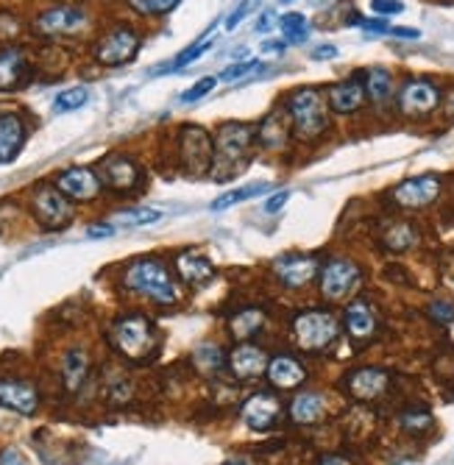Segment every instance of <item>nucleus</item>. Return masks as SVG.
Listing matches in <instances>:
<instances>
[{
	"label": "nucleus",
	"mask_w": 454,
	"mask_h": 465,
	"mask_svg": "<svg viewBox=\"0 0 454 465\" xmlns=\"http://www.w3.org/2000/svg\"><path fill=\"white\" fill-rule=\"evenodd\" d=\"M257 139V129L248 123H223L215 131V159H212V176L218 182L232 179L248 162V154Z\"/></svg>",
	"instance_id": "nucleus-1"
},
{
	"label": "nucleus",
	"mask_w": 454,
	"mask_h": 465,
	"mask_svg": "<svg viewBox=\"0 0 454 465\" xmlns=\"http://www.w3.org/2000/svg\"><path fill=\"white\" fill-rule=\"evenodd\" d=\"M123 284L134 293L151 299L154 304H162V307H170L179 301V290H176V282L170 276V271L165 268V263L159 259H134V263L126 268L123 273Z\"/></svg>",
	"instance_id": "nucleus-2"
},
{
	"label": "nucleus",
	"mask_w": 454,
	"mask_h": 465,
	"mask_svg": "<svg viewBox=\"0 0 454 465\" xmlns=\"http://www.w3.org/2000/svg\"><path fill=\"white\" fill-rule=\"evenodd\" d=\"M288 114L298 139H318L329 129V114H326V101L316 90V86H298L288 95Z\"/></svg>",
	"instance_id": "nucleus-3"
},
{
	"label": "nucleus",
	"mask_w": 454,
	"mask_h": 465,
	"mask_svg": "<svg viewBox=\"0 0 454 465\" xmlns=\"http://www.w3.org/2000/svg\"><path fill=\"white\" fill-rule=\"evenodd\" d=\"M111 345H115L123 357H129L134 362H146L156 354L159 337H156V329L148 317L126 315L111 326Z\"/></svg>",
	"instance_id": "nucleus-4"
},
{
	"label": "nucleus",
	"mask_w": 454,
	"mask_h": 465,
	"mask_svg": "<svg viewBox=\"0 0 454 465\" xmlns=\"http://www.w3.org/2000/svg\"><path fill=\"white\" fill-rule=\"evenodd\" d=\"M337 335L340 321L326 309H304L293 317V337L304 352H326Z\"/></svg>",
	"instance_id": "nucleus-5"
},
{
	"label": "nucleus",
	"mask_w": 454,
	"mask_h": 465,
	"mask_svg": "<svg viewBox=\"0 0 454 465\" xmlns=\"http://www.w3.org/2000/svg\"><path fill=\"white\" fill-rule=\"evenodd\" d=\"M443 103V93L441 86L430 78H421V76H413L407 78L399 93H396V109L399 114L410 121H421V118H430V114Z\"/></svg>",
	"instance_id": "nucleus-6"
},
{
	"label": "nucleus",
	"mask_w": 454,
	"mask_h": 465,
	"mask_svg": "<svg viewBox=\"0 0 454 465\" xmlns=\"http://www.w3.org/2000/svg\"><path fill=\"white\" fill-rule=\"evenodd\" d=\"M179 159L187 176H204L212 170L215 159V139L201 126H184L179 131Z\"/></svg>",
	"instance_id": "nucleus-7"
},
{
	"label": "nucleus",
	"mask_w": 454,
	"mask_h": 465,
	"mask_svg": "<svg viewBox=\"0 0 454 465\" xmlns=\"http://www.w3.org/2000/svg\"><path fill=\"white\" fill-rule=\"evenodd\" d=\"M321 296L332 304L346 301L362 282V271L354 259L346 256H332L326 259V265L321 268Z\"/></svg>",
	"instance_id": "nucleus-8"
},
{
	"label": "nucleus",
	"mask_w": 454,
	"mask_h": 465,
	"mask_svg": "<svg viewBox=\"0 0 454 465\" xmlns=\"http://www.w3.org/2000/svg\"><path fill=\"white\" fill-rule=\"evenodd\" d=\"M139 45H143V40H139V34L134 31V28L118 25V28H111V31H106L98 40L93 56H95V62L103 65V67H120V65L134 59Z\"/></svg>",
	"instance_id": "nucleus-9"
},
{
	"label": "nucleus",
	"mask_w": 454,
	"mask_h": 465,
	"mask_svg": "<svg viewBox=\"0 0 454 465\" xmlns=\"http://www.w3.org/2000/svg\"><path fill=\"white\" fill-rule=\"evenodd\" d=\"M31 212L45 228L59 231L65 226H70V220H73V203L59 187L40 184L31 195Z\"/></svg>",
	"instance_id": "nucleus-10"
},
{
	"label": "nucleus",
	"mask_w": 454,
	"mask_h": 465,
	"mask_svg": "<svg viewBox=\"0 0 454 465\" xmlns=\"http://www.w3.org/2000/svg\"><path fill=\"white\" fill-rule=\"evenodd\" d=\"M441 187H443L441 176H435V173H423V176H413L402 184H396L390 195L405 210H423V207H430L432 201H438Z\"/></svg>",
	"instance_id": "nucleus-11"
},
{
	"label": "nucleus",
	"mask_w": 454,
	"mask_h": 465,
	"mask_svg": "<svg viewBox=\"0 0 454 465\" xmlns=\"http://www.w3.org/2000/svg\"><path fill=\"white\" fill-rule=\"evenodd\" d=\"M87 25V12L78 6H53L34 20V31L40 37H70Z\"/></svg>",
	"instance_id": "nucleus-12"
},
{
	"label": "nucleus",
	"mask_w": 454,
	"mask_h": 465,
	"mask_svg": "<svg viewBox=\"0 0 454 465\" xmlns=\"http://www.w3.org/2000/svg\"><path fill=\"white\" fill-rule=\"evenodd\" d=\"M101 184H106L115 192H134L143 182V170L137 167L134 159L123 156V154H111L101 162Z\"/></svg>",
	"instance_id": "nucleus-13"
},
{
	"label": "nucleus",
	"mask_w": 454,
	"mask_h": 465,
	"mask_svg": "<svg viewBox=\"0 0 454 465\" xmlns=\"http://www.w3.org/2000/svg\"><path fill=\"white\" fill-rule=\"evenodd\" d=\"M273 271H276V279L281 282V287L298 290L316 279L318 259L309 254H285V256L273 259Z\"/></svg>",
	"instance_id": "nucleus-14"
},
{
	"label": "nucleus",
	"mask_w": 454,
	"mask_h": 465,
	"mask_svg": "<svg viewBox=\"0 0 454 465\" xmlns=\"http://www.w3.org/2000/svg\"><path fill=\"white\" fill-rule=\"evenodd\" d=\"M326 101H329V109L334 114H354V112H360L368 103L362 78L360 76H352V78L329 84L326 86Z\"/></svg>",
	"instance_id": "nucleus-15"
},
{
	"label": "nucleus",
	"mask_w": 454,
	"mask_h": 465,
	"mask_svg": "<svg viewBox=\"0 0 454 465\" xmlns=\"http://www.w3.org/2000/svg\"><path fill=\"white\" fill-rule=\"evenodd\" d=\"M390 385V373L385 368H374V365H365L357 368L346 376V390L349 396H354L357 401H374L379 398Z\"/></svg>",
	"instance_id": "nucleus-16"
},
{
	"label": "nucleus",
	"mask_w": 454,
	"mask_h": 465,
	"mask_svg": "<svg viewBox=\"0 0 454 465\" xmlns=\"http://www.w3.org/2000/svg\"><path fill=\"white\" fill-rule=\"evenodd\" d=\"M56 187L70 201H93L101 192V176L90 167H67L56 176Z\"/></svg>",
	"instance_id": "nucleus-17"
},
{
	"label": "nucleus",
	"mask_w": 454,
	"mask_h": 465,
	"mask_svg": "<svg viewBox=\"0 0 454 465\" xmlns=\"http://www.w3.org/2000/svg\"><path fill=\"white\" fill-rule=\"evenodd\" d=\"M343 326L354 343H368L379 332V317L365 299H354L343 312Z\"/></svg>",
	"instance_id": "nucleus-18"
},
{
	"label": "nucleus",
	"mask_w": 454,
	"mask_h": 465,
	"mask_svg": "<svg viewBox=\"0 0 454 465\" xmlns=\"http://www.w3.org/2000/svg\"><path fill=\"white\" fill-rule=\"evenodd\" d=\"M290 131H293V123H290V114L288 109H271L265 118L260 121L257 126V142L263 145L265 151H281L290 139Z\"/></svg>",
	"instance_id": "nucleus-19"
},
{
	"label": "nucleus",
	"mask_w": 454,
	"mask_h": 465,
	"mask_svg": "<svg viewBox=\"0 0 454 465\" xmlns=\"http://www.w3.org/2000/svg\"><path fill=\"white\" fill-rule=\"evenodd\" d=\"M281 404L273 393H254L245 404H243V421L248 424V429L254 432H265L279 421Z\"/></svg>",
	"instance_id": "nucleus-20"
},
{
	"label": "nucleus",
	"mask_w": 454,
	"mask_h": 465,
	"mask_svg": "<svg viewBox=\"0 0 454 465\" xmlns=\"http://www.w3.org/2000/svg\"><path fill=\"white\" fill-rule=\"evenodd\" d=\"M0 404L6 410H14L20 416H34L40 407V393L31 382L22 380H4L0 382Z\"/></svg>",
	"instance_id": "nucleus-21"
},
{
	"label": "nucleus",
	"mask_w": 454,
	"mask_h": 465,
	"mask_svg": "<svg viewBox=\"0 0 454 465\" xmlns=\"http://www.w3.org/2000/svg\"><path fill=\"white\" fill-rule=\"evenodd\" d=\"M268 362L271 360L265 354V348L251 345V343L237 345L229 354V371H232V376H237V380H257V376H263L268 371Z\"/></svg>",
	"instance_id": "nucleus-22"
},
{
	"label": "nucleus",
	"mask_w": 454,
	"mask_h": 465,
	"mask_svg": "<svg viewBox=\"0 0 454 465\" xmlns=\"http://www.w3.org/2000/svg\"><path fill=\"white\" fill-rule=\"evenodd\" d=\"M268 382L273 385V388H279V390H296V388H301L304 385V380H307V371H304V365L296 360V357H290V354H281V357H273L271 362H268Z\"/></svg>",
	"instance_id": "nucleus-23"
},
{
	"label": "nucleus",
	"mask_w": 454,
	"mask_h": 465,
	"mask_svg": "<svg viewBox=\"0 0 454 465\" xmlns=\"http://www.w3.org/2000/svg\"><path fill=\"white\" fill-rule=\"evenodd\" d=\"M28 59L17 48L0 50V93H12L28 81Z\"/></svg>",
	"instance_id": "nucleus-24"
},
{
	"label": "nucleus",
	"mask_w": 454,
	"mask_h": 465,
	"mask_svg": "<svg viewBox=\"0 0 454 465\" xmlns=\"http://www.w3.org/2000/svg\"><path fill=\"white\" fill-rule=\"evenodd\" d=\"M176 271L192 287H204V284H209L215 279V265L198 251H182L176 256Z\"/></svg>",
	"instance_id": "nucleus-25"
},
{
	"label": "nucleus",
	"mask_w": 454,
	"mask_h": 465,
	"mask_svg": "<svg viewBox=\"0 0 454 465\" xmlns=\"http://www.w3.org/2000/svg\"><path fill=\"white\" fill-rule=\"evenodd\" d=\"M25 142V123L17 114H0V165L14 162Z\"/></svg>",
	"instance_id": "nucleus-26"
},
{
	"label": "nucleus",
	"mask_w": 454,
	"mask_h": 465,
	"mask_svg": "<svg viewBox=\"0 0 454 465\" xmlns=\"http://www.w3.org/2000/svg\"><path fill=\"white\" fill-rule=\"evenodd\" d=\"M326 416V396L316 390H304L290 401V421L293 424H318Z\"/></svg>",
	"instance_id": "nucleus-27"
},
{
	"label": "nucleus",
	"mask_w": 454,
	"mask_h": 465,
	"mask_svg": "<svg viewBox=\"0 0 454 465\" xmlns=\"http://www.w3.org/2000/svg\"><path fill=\"white\" fill-rule=\"evenodd\" d=\"M362 84H365V95L377 109H385L393 101V90H396V81L393 73L387 67H371L362 73Z\"/></svg>",
	"instance_id": "nucleus-28"
},
{
	"label": "nucleus",
	"mask_w": 454,
	"mask_h": 465,
	"mask_svg": "<svg viewBox=\"0 0 454 465\" xmlns=\"http://www.w3.org/2000/svg\"><path fill=\"white\" fill-rule=\"evenodd\" d=\"M87 373H90V357L84 348H70V352L65 354L62 360V382L70 393H76L84 380H87Z\"/></svg>",
	"instance_id": "nucleus-29"
},
{
	"label": "nucleus",
	"mask_w": 454,
	"mask_h": 465,
	"mask_svg": "<svg viewBox=\"0 0 454 465\" xmlns=\"http://www.w3.org/2000/svg\"><path fill=\"white\" fill-rule=\"evenodd\" d=\"M215 28H218V22L215 25H209V31L198 40L195 45H190V48H184L174 62H167V65H159L156 70H154V76H159V73H174V70H182V67H187V65H192L195 59H201V53H207L212 45H215Z\"/></svg>",
	"instance_id": "nucleus-30"
},
{
	"label": "nucleus",
	"mask_w": 454,
	"mask_h": 465,
	"mask_svg": "<svg viewBox=\"0 0 454 465\" xmlns=\"http://www.w3.org/2000/svg\"><path fill=\"white\" fill-rule=\"evenodd\" d=\"M263 326H265V309H257V307H248V309L237 312V315L232 317V321H229V332H232V337H237V340L254 337Z\"/></svg>",
	"instance_id": "nucleus-31"
},
{
	"label": "nucleus",
	"mask_w": 454,
	"mask_h": 465,
	"mask_svg": "<svg viewBox=\"0 0 454 465\" xmlns=\"http://www.w3.org/2000/svg\"><path fill=\"white\" fill-rule=\"evenodd\" d=\"M382 243L390 251H407L418 243V228L413 223H393L382 235Z\"/></svg>",
	"instance_id": "nucleus-32"
},
{
	"label": "nucleus",
	"mask_w": 454,
	"mask_h": 465,
	"mask_svg": "<svg viewBox=\"0 0 454 465\" xmlns=\"http://www.w3.org/2000/svg\"><path fill=\"white\" fill-rule=\"evenodd\" d=\"M192 362L195 368L201 371V373H218L226 362H229V357H226L220 352V345H212V343H201L192 352Z\"/></svg>",
	"instance_id": "nucleus-33"
},
{
	"label": "nucleus",
	"mask_w": 454,
	"mask_h": 465,
	"mask_svg": "<svg viewBox=\"0 0 454 465\" xmlns=\"http://www.w3.org/2000/svg\"><path fill=\"white\" fill-rule=\"evenodd\" d=\"M263 192H268V184H265V182H260V184H248V187H240V190H229V192H223L220 198L212 201V212H223V210L235 207V203H243V201H248V198H257V195H263Z\"/></svg>",
	"instance_id": "nucleus-34"
},
{
	"label": "nucleus",
	"mask_w": 454,
	"mask_h": 465,
	"mask_svg": "<svg viewBox=\"0 0 454 465\" xmlns=\"http://www.w3.org/2000/svg\"><path fill=\"white\" fill-rule=\"evenodd\" d=\"M279 25H281V31H285V42H290V45H301V42H307V17L301 14V12H288V14H281V20H279Z\"/></svg>",
	"instance_id": "nucleus-35"
},
{
	"label": "nucleus",
	"mask_w": 454,
	"mask_h": 465,
	"mask_svg": "<svg viewBox=\"0 0 454 465\" xmlns=\"http://www.w3.org/2000/svg\"><path fill=\"white\" fill-rule=\"evenodd\" d=\"M90 93H87V86H73V90H65L56 95L53 101V112L56 114H65V112H73V109H81L84 103H87Z\"/></svg>",
	"instance_id": "nucleus-36"
},
{
	"label": "nucleus",
	"mask_w": 454,
	"mask_h": 465,
	"mask_svg": "<svg viewBox=\"0 0 454 465\" xmlns=\"http://www.w3.org/2000/svg\"><path fill=\"white\" fill-rule=\"evenodd\" d=\"M179 4H182V0H129V6H131L137 14H143V17L167 14V12H174Z\"/></svg>",
	"instance_id": "nucleus-37"
},
{
	"label": "nucleus",
	"mask_w": 454,
	"mask_h": 465,
	"mask_svg": "<svg viewBox=\"0 0 454 465\" xmlns=\"http://www.w3.org/2000/svg\"><path fill=\"white\" fill-rule=\"evenodd\" d=\"M162 220V212L159 210H131L126 215H120V226H151V223H159Z\"/></svg>",
	"instance_id": "nucleus-38"
},
{
	"label": "nucleus",
	"mask_w": 454,
	"mask_h": 465,
	"mask_svg": "<svg viewBox=\"0 0 454 465\" xmlns=\"http://www.w3.org/2000/svg\"><path fill=\"white\" fill-rule=\"evenodd\" d=\"M402 426L407 432H423L427 426H432V416L430 410H407L402 413Z\"/></svg>",
	"instance_id": "nucleus-39"
},
{
	"label": "nucleus",
	"mask_w": 454,
	"mask_h": 465,
	"mask_svg": "<svg viewBox=\"0 0 454 465\" xmlns=\"http://www.w3.org/2000/svg\"><path fill=\"white\" fill-rule=\"evenodd\" d=\"M215 84H218V78L215 76H207V78H201V81H195L190 90L182 95V103H195V101H201L204 95H209L212 90H215Z\"/></svg>",
	"instance_id": "nucleus-40"
},
{
	"label": "nucleus",
	"mask_w": 454,
	"mask_h": 465,
	"mask_svg": "<svg viewBox=\"0 0 454 465\" xmlns=\"http://www.w3.org/2000/svg\"><path fill=\"white\" fill-rule=\"evenodd\" d=\"M263 6V0H243L240 6H235V12L226 17V31H235V28L248 17V14H254V9H260Z\"/></svg>",
	"instance_id": "nucleus-41"
},
{
	"label": "nucleus",
	"mask_w": 454,
	"mask_h": 465,
	"mask_svg": "<svg viewBox=\"0 0 454 465\" xmlns=\"http://www.w3.org/2000/svg\"><path fill=\"white\" fill-rule=\"evenodd\" d=\"M263 65L257 62V59H248V62H235V65H229L226 67L220 76H218V81H237V78H243V76H248L251 70H260Z\"/></svg>",
	"instance_id": "nucleus-42"
},
{
	"label": "nucleus",
	"mask_w": 454,
	"mask_h": 465,
	"mask_svg": "<svg viewBox=\"0 0 454 465\" xmlns=\"http://www.w3.org/2000/svg\"><path fill=\"white\" fill-rule=\"evenodd\" d=\"M430 317L438 324H443V326L454 324V304L451 301H432L430 304Z\"/></svg>",
	"instance_id": "nucleus-43"
},
{
	"label": "nucleus",
	"mask_w": 454,
	"mask_h": 465,
	"mask_svg": "<svg viewBox=\"0 0 454 465\" xmlns=\"http://www.w3.org/2000/svg\"><path fill=\"white\" fill-rule=\"evenodd\" d=\"M371 12H377L379 17H393L405 12V4L402 0H371Z\"/></svg>",
	"instance_id": "nucleus-44"
},
{
	"label": "nucleus",
	"mask_w": 454,
	"mask_h": 465,
	"mask_svg": "<svg viewBox=\"0 0 454 465\" xmlns=\"http://www.w3.org/2000/svg\"><path fill=\"white\" fill-rule=\"evenodd\" d=\"M288 198H290V192L288 190H281V192H276L268 203H265V212L268 215H279V210L281 207H285V203H288Z\"/></svg>",
	"instance_id": "nucleus-45"
},
{
	"label": "nucleus",
	"mask_w": 454,
	"mask_h": 465,
	"mask_svg": "<svg viewBox=\"0 0 454 465\" xmlns=\"http://www.w3.org/2000/svg\"><path fill=\"white\" fill-rule=\"evenodd\" d=\"M387 34H393L396 40H421V31H418V28H390V31Z\"/></svg>",
	"instance_id": "nucleus-46"
},
{
	"label": "nucleus",
	"mask_w": 454,
	"mask_h": 465,
	"mask_svg": "<svg viewBox=\"0 0 454 465\" xmlns=\"http://www.w3.org/2000/svg\"><path fill=\"white\" fill-rule=\"evenodd\" d=\"M0 465H25V462H22L17 449H4V454H0Z\"/></svg>",
	"instance_id": "nucleus-47"
},
{
	"label": "nucleus",
	"mask_w": 454,
	"mask_h": 465,
	"mask_svg": "<svg viewBox=\"0 0 454 465\" xmlns=\"http://www.w3.org/2000/svg\"><path fill=\"white\" fill-rule=\"evenodd\" d=\"M360 25L365 28V31H379V34H387L390 31L385 20H362Z\"/></svg>",
	"instance_id": "nucleus-48"
},
{
	"label": "nucleus",
	"mask_w": 454,
	"mask_h": 465,
	"mask_svg": "<svg viewBox=\"0 0 454 465\" xmlns=\"http://www.w3.org/2000/svg\"><path fill=\"white\" fill-rule=\"evenodd\" d=\"M111 231H115V226H111V223H101V226H93L90 231H87V237H109L111 235Z\"/></svg>",
	"instance_id": "nucleus-49"
},
{
	"label": "nucleus",
	"mask_w": 454,
	"mask_h": 465,
	"mask_svg": "<svg viewBox=\"0 0 454 465\" xmlns=\"http://www.w3.org/2000/svg\"><path fill=\"white\" fill-rule=\"evenodd\" d=\"M312 56H316V59H334V56H337V48L334 45H321V48H316V50H312Z\"/></svg>",
	"instance_id": "nucleus-50"
},
{
	"label": "nucleus",
	"mask_w": 454,
	"mask_h": 465,
	"mask_svg": "<svg viewBox=\"0 0 454 465\" xmlns=\"http://www.w3.org/2000/svg\"><path fill=\"white\" fill-rule=\"evenodd\" d=\"M443 114L454 123V86H451V90L446 93V98H443Z\"/></svg>",
	"instance_id": "nucleus-51"
},
{
	"label": "nucleus",
	"mask_w": 454,
	"mask_h": 465,
	"mask_svg": "<svg viewBox=\"0 0 454 465\" xmlns=\"http://www.w3.org/2000/svg\"><path fill=\"white\" fill-rule=\"evenodd\" d=\"M285 45H288L285 40H279V42H265L263 50H285Z\"/></svg>",
	"instance_id": "nucleus-52"
},
{
	"label": "nucleus",
	"mask_w": 454,
	"mask_h": 465,
	"mask_svg": "<svg viewBox=\"0 0 454 465\" xmlns=\"http://www.w3.org/2000/svg\"><path fill=\"white\" fill-rule=\"evenodd\" d=\"M318 465H346V460H340V457H324Z\"/></svg>",
	"instance_id": "nucleus-53"
},
{
	"label": "nucleus",
	"mask_w": 454,
	"mask_h": 465,
	"mask_svg": "<svg viewBox=\"0 0 454 465\" xmlns=\"http://www.w3.org/2000/svg\"><path fill=\"white\" fill-rule=\"evenodd\" d=\"M223 465H254L251 460H229V462H223Z\"/></svg>",
	"instance_id": "nucleus-54"
},
{
	"label": "nucleus",
	"mask_w": 454,
	"mask_h": 465,
	"mask_svg": "<svg viewBox=\"0 0 454 465\" xmlns=\"http://www.w3.org/2000/svg\"><path fill=\"white\" fill-rule=\"evenodd\" d=\"M281 4H293V0H281Z\"/></svg>",
	"instance_id": "nucleus-55"
}]
</instances>
